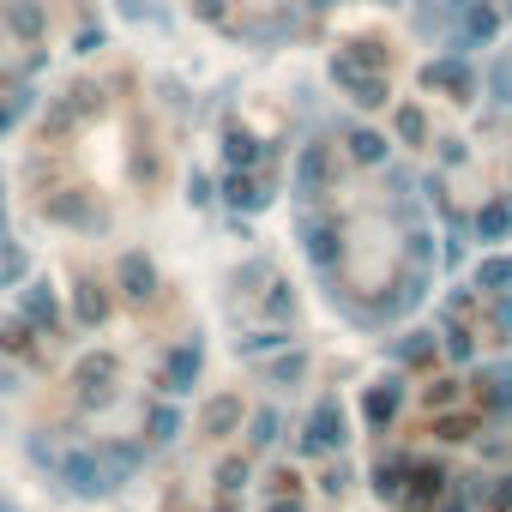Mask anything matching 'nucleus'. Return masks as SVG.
<instances>
[{
	"mask_svg": "<svg viewBox=\"0 0 512 512\" xmlns=\"http://www.w3.org/2000/svg\"><path fill=\"white\" fill-rule=\"evenodd\" d=\"M19 320L43 338V332H61V296H55V284H31L25 296H19Z\"/></svg>",
	"mask_w": 512,
	"mask_h": 512,
	"instance_id": "nucleus-1",
	"label": "nucleus"
},
{
	"mask_svg": "<svg viewBox=\"0 0 512 512\" xmlns=\"http://www.w3.org/2000/svg\"><path fill=\"white\" fill-rule=\"evenodd\" d=\"M61 476H67V488L73 494H85V500H97L109 482H103V464H97V452H67L61 458Z\"/></svg>",
	"mask_w": 512,
	"mask_h": 512,
	"instance_id": "nucleus-2",
	"label": "nucleus"
},
{
	"mask_svg": "<svg viewBox=\"0 0 512 512\" xmlns=\"http://www.w3.org/2000/svg\"><path fill=\"white\" fill-rule=\"evenodd\" d=\"M73 320H79V326H103V320H109V296H103V284H91V278L73 284Z\"/></svg>",
	"mask_w": 512,
	"mask_h": 512,
	"instance_id": "nucleus-3",
	"label": "nucleus"
},
{
	"mask_svg": "<svg viewBox=\"0 0 512 512\" xmlns=\"http://www.w3.org/2000/svg\"><path fill=\"white\" fill-rule=\"evenodd\" d=\"M109 374H115V356H109V350H97V356H85V362L73 368V386L85 392V404L103 398V380H109Z\"/></svg>",
	"mask_w": 512,
	"mask_h": 512,
	"instance_id": "nucleus-4",
	"label": "nucleus"
},
{
	"mask_svg": "<svg viewBox=\"0 0 512 512\" xmlns=\"http://www.w3.org/2000/svg\"><path fill=\"white\" fill-rule=\"evenodd\" d=\"M37 344H43V338H37L19 314H13V320H0V356H25V362H31V356H37Z\"/></svg>",
	"mask_w": 512,
	"mask_h": 512,
	"instance_id": "nucleus-5",
	"label": "nucleus"
},
{
	"mask_svg": "<svg viewBox=\"0 0 512 512\" xmlns=\"http://www.w3.org/2000/svg\"><path fill=\"white\" fill-rule=\"evenodd\" d=\"M31 103H37V91H31V85H19V91L0 97V133H13V127L31 115Z\"/></svg>",
	"mask_w": 512,
	"mask_h": 512,
	"instance_id": "nucleus-6",
	"label": "nucleus"
},
{
	"mask_svg": "<svg viewBox=\"0 0 512 512\" xmlns=\"http://www.w3.org/2000/svg\"><path fill=\"white\" fill-rule=\"evenodd\" d=\"M7 25L37 43V37H43V7H37V0H13V7H7Z\"/></svg>",
	"mask_w": 512,
	"mask_h": 512,
	"instance_id": "nucleus-7",
	"label": "nucleus"
},
{
	"mask_svg": "<svg viewBox=\"0 0 512 512\" xmlns=\"http://www.w3.org/2000/svg\"><path fill=\"white\" fill-rule=\"evenodd\" d=\"M121 290H127L133 302H145V296H151V266L139 260V253H127V260H121Z\"/></svg>",
	"mask_w": 512,
	"mask_h": 512,
	"instance_id": "nucleus-8",
	"label": "nucleus"
},
{
	"mask_svg": "<svg viewBox=\"0 0 512 512\" xmlns=\"http://www.w3.org/2000/svg\"><path fill=\"white\" fill-rule=\"evenodd\" d=\"M193 362H199V356H193V350H181V356H175V362L163 368V374H169V392H181V386L193 380Z\"/></svg>",
	"mask_w": 512,
	"mask_h": 512,
	"instance_id": "nucleus-9",
	"label": "nucleus"
},
{
	"mask_svg": "<svg viewBox=\"0 0 512 512\" xmlns=\"http://www.w3.org/2000/svg\"><path fill=\"white\" fill-rule=\"evenodd\" d=\"M169 434H175V416L157 410V416H151V440H169Z\"/></svg>",
	"mask_w": 512,
	"mask_h": 512,
	"instance_id": "nucleus-10",
	"label": "nucleus"
},
{
	"mask_svg": "<svg viewBox=\"0 0 512 512\" xmlns=\"http://www.w3.org/2000/svg\"><path fill=\"white\" fill-rule=\"evenodd\" d=\"M0 512H13V506H7V500H0Z\"/></svg>",
	"mask_w": 512,
	"mask_h": 512,
	"instance_id": "nucleus-11",
	"label": "nucleus"
}]
</instances>
